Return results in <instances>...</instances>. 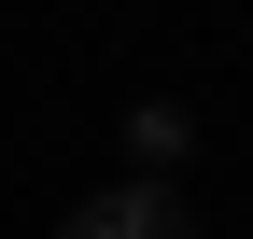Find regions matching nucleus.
I'll return each mask as SVG.
<instances>
[{"label": "nucleus", "instance_id": "nucleus-1", "mask_svg": "<svg viewBox=\"0 0 253 239\" xmlns=\"http://www.w3.org/2000/svg\"><path fill=\"white\" fill-rule=\"evenodd\" d=\"M56 239H197V211H183L169 183H99V197H84Z\"/></svg>", "mask_w": 253, "mask_h": 239}, {"label": "nucleus", "instance_id": "nucleus-2", "mask_svg": "<svg viewBox=\"0 0 253 239\" xmlns=\"http://www.w3.org/2000/svg\"><path fill=\"white\" fill-rule=\"evenodd\" d=\"M126 141H141V169H169V155H183V113H169V99H141V113H126Z\"/></svg>", "mask_w": 253, "mask_h": 239}]
</instances>
